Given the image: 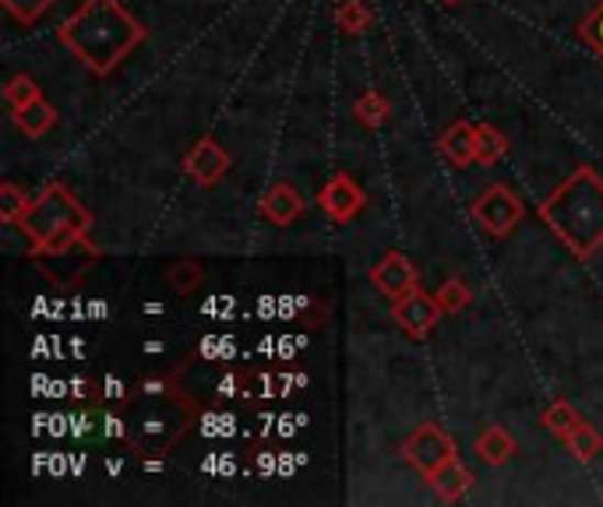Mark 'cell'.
<instances>
[{
  "label": "cell",
  "mask_w": 603,
  "mask_h": 507,
  "mask_svg": "<svg viewBox=\"0 0 603 507\" xmlns=\"http://www.w3.org/2000/svg\"><path fill=\"white\" fill-rule=\"evenodd\" d=\"M354 116L364 127H381L384 121H389V99H384L378 89H367L354 103Z\"/></svg>",
  "instance_id": "obj_17"
},
{
  "label": "cell",
  "mask_w": 603,
  "mask_h": 507,
  "mask_svg": "<svg viewBox=\"0 0 603 507\" xmlns=\"http://www.w3.org/2000/svg\"><path fill=\"white\" fill-rule=\"evenodd\" d=\"M57 36L92 75H110L134 46H142L145 25L131 19L121 0H86Z\"/></svg>",
  "instance_id": "obj_1"
},
{
  "label": "cell",
  "mask_w": 603,
  "mask_h": 507,
  "mask_svg": "<svg viewBox=\"0 0 603 507\" xmlns=\"http://www.w3.org/2000/svg\"><path fill=\"white\" fill-rule=\"evenodd\" d=\"M540 218L579 261H590L603 247V177L590 166L576 169L540 205Z\"/></svg>",
  "instance_id": "obj_2"
},
{
  "label": "cell",
  "mask_w": 603,
  "mask_h": 507,
  "mask_svg": "<svg viewBox=\"0 0 603 507\" xmlns=\"http://www.w3.org/2000/svg\"><path fill=\"white\" fill-rule=\"evenodd\" d=\"M107 398H116V402H121V398H124V384H121V381H113V378H107Z\"/></svg>",
  "instance_id": "obj_26"
},
{
  "label": "cell",
  "mask_w": 603,
  "mask_h": 507,
  "mask_svg": "<svg viewBox=\"0 0 603 507\" xmlns=\"http://www.w3.org/2000/svg\"><path fill=\"white\" fill-rule=\"evenodd\" d=\"M54 433H64V416H54Z\"/></svg>",
  "instance_id": "obj_31"
},
{
  "label": "cell",
  "mask_w": 603,
  "mask_h": 507,
  "mask_svg": "<svg viewBox=\"0 0 603 507\" xmlns=\"http://www.w3.org/2000/svg\"><path fill=\"white\" fill-rule=\"evenodd\" d=\"M565 444H568V451H572L582 465H590V462L596 459V454L603 451V437L596 433V427H590V422L582 419L579 427L565 437Z\"/></svg>",
  "instance_id": "obj_15"
},
{
  "label": "cell",
  "mask_w": 603,
  "mask_h": 507,
  "mask_svg": "<svg viewBox=\"0 0 603 507\" xmlns=\"http://www.w3.org/2000/svg\"><path fill=\"white\" fill-rule=\"evenodd\" d=\"M71 392H75V395L81 398V395H86V392H89V384H86V381H81V378H75V381H71Z\"/></svg>",
  "instance_id": "obj_28"
},
{
  "label": "cell",
  "mask_w": 603,
  "mask_h": 507,
  "mask_svg": "<svg viewBox=\"0 0 603 507\" xmlns=\"http://www.w3.org/2000/svg\"><path fill=\"white\" fill-rule=\"evenodd\" d=\"M442 151H445V159L459 169L477 162V127L469 121H456L442 134Z\"/></svg>",
  "instance_id": "obj_12"
},
{
  "label": "cell",
  "mask_w": 603,
  "mask_h": 507,
  "mask_svg": "<svg viewBox=\"0 0 603 507\" xmlns=\"http://www.w3.org/2000/svg\"><path fill=\"white\" fill-rule=\"evenodd\" d=\"M335 25H339L346 36H360L371 25V11L360 0H343L339 8H335Z\"/></svg>",
  "instance_id": "obj_18"
},
{
  "label": "cell",
  "mask_w": 603,
  "mask_h": 507,
  "mask_svg": "<svg viewBox=\"0 0 603 507\" xmlns=\"http://www.w3.org/2000/svg\"><path fill=\"white\" fill-rule=\"evenodd\" d=\"M477 454L488 465H501V462H509L512 454H515V437L505 430V427H488L480 437H477Z\"/></svg>",
  "instance_id": "obj_14"
},
{
  "label": "cell",
  "mask_w": 603,
  "mask_h": 507,
  "mask_svg": "<svg viewBox=\"0 0 603 507\" xmlns=\"http://www.w3.org/2000/svg\"><path fill=\"white\" fill-rule=\"evenodd\" d=\"M166 279H170V285L177 293H194L201 279H205V272H201V264L191 261V258H180L177 264H170V272H166Z\"/></svg>",
  "instance_id": "obj_21"
},
{
  "label": "cell",
  "mask_w": 603,
  "mask_h": 507,
  "mask_svg": "<svg viewBox=\"0 0 603 507\" xmlns=\"http://www.w3.org/2000/svg\"><path fill=\"white\" fill-rule=\"evenodd\" d=\"M40 99V84L32 81L29 75H14L8 84H4V103L11 106V113L14 110H22V106H29V103H36Z\"/></svg>",
  "instance_id": "obj_22"
},
{
  "label": "cell",
  "mask_w": 603,
  "mask_h": 507,
  "mask_svg": "<svg viewBox=\"0 0 603 507\" xmlns=\"http://www.w3.org/2000/svg\"><path fill=\"white\" fill-rule=\"evenodd\" d=\"M434 300L442 303V311H445V314H459V311L469 307V300H473V293H469L459 279H448L445 285H438V293H434Z\"/></svg>",
  "instance_id": "obj_23"
},
{
  "label": "cell",
  "mask_w": 603,
  "mask_h": 507,
  "mask_svg": "<svg viewBox=\"0 0 603 507\" xmlns=\"http://www.w3.org/2000/svg\"><path fill=\"white\" fill-rule=\"evenodd\" d=\"M308 201L297 194L293 183H276V188H268L265 198H261V215L272 218L276 226H293L300 215H304Z\"/></svg>",
  "instance_id": "obj_10"
},
{
  "label": "cell",
  "mask_w": 603,
  "mask_h": 507,
  "mask_svg": "<svg viewBox=\"0 0 603 507\" xmlns=\"http://www.w3.org/2000/svg\"><path fill=\"white\" fill-rule=\"evenodd\" d=\"M579 36L603 57V0H600V8L590 14V19H585V22L579 25Z\"/></svg>",
  "instance_id": "obj_25"
},
{
  "label": "cell",
  "mask_w": 603,
  "mask_h": 507,
  "mask_svg": "<svg viewBox=\"0 0 603 507\" xmlns=\"http://www.w3.org/2000/svg\"><path fill=\"white\" fill-rule=\"evenodd\" d=\"M145 469H148V472H163V462H159V459H148Z\"/></svg>",
  "instance_id": "obj_29"
},
{
  "label": "cell",
  "mask_w": 603,
  "mask_h": 507,
  "mask_svg": "<svg viewBox=\"0 0 603 507\" xmlns=\"http://www.w3.org/2000/svg\"><path fill=\"white\" fill-rule=\"evenodd\" d=\"M364 191L357 188V180L349 173H339L332 177L322 191H317V205H322V212L328 218H335V223H349V218H357L360 209H364Z\"/></svg>",
  "instance_id": "obj_9"
},
{
  "label": "cell",
  "mask_w": 603,
  "mask_h": 507,
  "mask_svg": "<svg viewBox=\"0 0 603 507\" xmlns=\"http://www.w3.org/2000/svg\"><path fill=\"white\" fill-rule=\"evenodd\" d=\"M505 151H509V138L498 127H491V124L477 127V162L480 166L501 162V159H505Z\"/></svg>",
  "instance_id": "obj_16"
},
{
  "label": "cell",
  "mask_w": 603,
  "mask_h": 507,
  "mask_svg": "<svg viewBox=\"0 0 603 507\" xmlns=\"http://www.w3.org/2000/svg\"><path fill=\"white\" fill-rule=\"evenodd\" d=\"M145 352H153L156 357V352H163V342H145Z\"/></svg>",
  "instance_id": "obj_30"
},
{
  "label": "cell",
  "mask_w": 603,
  "mask_h": 507,
  "mask_svg": "<svg viewBox=\"0 0 603 507\" xmlns=\"http://www.w3.org/2000/svg\"><path fill=\"white\" fill-rule=\"evenodd\" d=\"M523 215H526V205L518 201L515 191L505 188V183H491V188L473 201V218L491 236H509L518 223H523Z\"/></svg>",
  "instance_id": "obj_5"
},
{
  "label": "cell",
  "mask_w": 603,
  "mask_h": 507,
  "mask_svg": "<svg viewBox=\"0 0 603 507\" xmlns=\"http://www.w3.org/2000/svg\"><path fill=\"white\" fill-rule=\"evenodd\" d=\"M29 205H32V198L19 188V183H0V218L4 223H19V218L29 212Z\"/></svg>",
  "instance_id": "obj_20"
},
{
  "label": "cell",
  "mask_w": 603,
  "mask_h": 507,
  "mask_svg": "<svg viewBox=\"0 0 603 507\" xmlns=\"http://www.w3.org/2000/svg\"><path fill=\"white\" fill-rule=\"evenodd\" d=\"M442 4H459V0H442Z\"/></svg>",
  "instance_id": "obj_32"
},
{
  "label": "cell",
  "mask_w": 603,
  "mask_h": 507,
  "mask_svg": "<svg viewBox=\"0 0 603 507\" xmlns=\"http://www.w3.org/2000/svg\"><path fill=\"white\" fill-rule=\"evenodd\" d=\"M442 303L434 300L431 293H424L421 285H416L413 293H406V296H399V300H392V317H395V325L406 331V335H413V338H427L431 331H434V325L442 320Z\"/></svg>",
  "instance_id": "obj_6"
},
{
  "label": "cell",
  "mask_w": 603,
  "mask_h": 507,
  "mask_svg": "<svg viewBox=\"0 0 603 507\" xmlns=\"http://www.w3.org/2000/svg\"><path fill=\"white\" fill-rule=\"evenodd\" d=\"M371 282L378 285V293H384L389 300H399L421 285V272H416V264L406 258V254L392 250L371 268Z\"/></svg>",
  "instance_id": "obj_8"
},
{
  "label": "cell",
  "mask_w": 603,
  "mask_h": 507,
  "mask_svg": "<svg viewBox=\"0 0 603 507\" xmlns=\"http://www.w3.org/2000/svg\"><path fill=\"white\" fill-rule=\"evenodd\" d=\"M142 392H145V395H163V392H166V384H163V381H145V384H142Z\"/></svg>",
  "instance_id": "obj_27"
},
{
  "label": "cell",
  "mask_w": 603,
  "mask_h": 507,
  "mask_svg": "<svg viewBox=\"0 0 603 507\" xmlns=\"http://www.w3.org/2000/svg\"><path fill=\"white\" fill-rule=\"evenodd\" d=\"M579 422H582V416L576 413V405H568V402H555L544 409V427L555 437H561V441L579 427Z\"/></svg>",
  "instance_id": "obj_19"
},
{
  "label": "cell",
  "mask_w": 603,
  "mask_h": 507,
  "mask_svg": "<svg viewBox=\"0 0 603 507\" xmlns=\"http://www.w3.org/2000/svg\"><path fill=\"white\" fill-rule=\"evenodd\" d=\"M57 116H60V113L40 95L36 103H29V106H22V110H14V124H19V131H25L29 138H43V134L57 124Z\"/></svg>",
  "instance_id": "obj_13"
},
{
  "label": "cell",
  "mask_w": 603,
  "mask_h": 507,
  "mask_svg": "<svg viewBox=\"0 0 603 507\" xmlns=\"http://www.w3.org/2000/svg\"><path fill=\"white\" fill-rule=\"evenodd\" d=\"M402 459L421 472V476H431V472L445 465L448 459H459V448L438 422H421V427L402 441Z\"/></svg>",
  "instance_id": "obj_4"
},
{
  "label": "cell",
  "mask_w": 603,
  "mask_h": 507,
  "mask_svg": "<svg viewBox=\"0 0 603 507\" xmlns=\"http://www.w3.org/2000/svg\"><path fill=\"white\" fill-rule=\"evenodd\" d=\"M22 233L29 236L32 254L40 258H60L75 244H86L92 229V215L64 183H46L40 198H32L29 212L19 218Z\"/></svg>",
  "instance_id": "obj_3"
},
{
  "label": "cell",
  "mask_w": 603,
  "mask_h": 507,
  "mask_svg": "<svg viewBox=\"0 0 603 507\" xmlns=\"http://www.w3.org/2000/svg\"><path fill=\"white\" fill-rule=\"evenodd\" d=\"M427 483L434 486V494L451 504V500H462L469 494V486H473V472H469L459 459H448L445 465L431 472Z\"/></svg>",
  "instance_id": "obj_11"
},
{
  "label": "cell",
  "mask_w": 603,
  "mask_h": 507,
  "mask_svg": "<svg viewBox=\"0 0 603 507\" xmlns=\"http://www.w3.org/2000/svg\"><path fill=\"white\" fill-rule=\"evenodd\" d=\"M0 4L8 8L11 19H19L22 25H32V22H40L49 8H54V0H0Z\"/></svg>",
  "instance_id": "obj_24"
},
{
  "label": "cell",
  "mask_w": 603,
  "mask_h": 507,
  "mask_svg": "<svg viewBox=\"0 0 603 507\" xmlns=\"http://www.w3.org/2000/svg\"><path fill=\"white\" fill-rule=\"evenodd\" d=\"M183 173H188L198 188H215L230 173V151L215 138H201L191 145V151L183 156Z\"/></svg>",
  "instance_id": "obj_7"
}]
</instances>
